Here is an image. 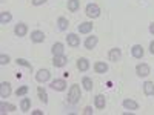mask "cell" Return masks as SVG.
<instances>
[{"mask_svg":"<svg viewBox=\"0 0 154 115\" xmlns=\"http://www.w3.org/2000/svg\"><path fill=\"white\" fill-rule=\"evenodd\" d=\"M32 115H43L42 111H32Z\"/></svg>","mask_w":154,"mask_h":115,"instance_id":"e575fe53","label":"cell"},{"mask_svg":"<svg viewBox=\"0 0 154 115\" xmlns=\"http://www.w3.org/2000/svg\"><path fill=\"white\" fill-rule=\"evenodd\" d=\"M143 92H145V95H148V97L154 95V83H152V81H145V83H143Z\"/></svg>","mask_w":154,"mask_h":115,"instance_id":"cb8c5ba5","label":"cell"},{"mask_svg":"<svg viewBox=\"0 0 154 115\" xmlns=\"http://www.w3.org/2000/svg\"><path fill=\"white\" fill-rule=\"evenodd\" d=\"M51 89H54L57 92H62L66 89V81L63 78H56L54 81H51Z\"/></svg>","mask_w":154,"mask_h":115,"instance_id":"5b68a950","label":"cell"},{"mask_svg":"<svg viewBox=\"0 0 154 115\" xmlns=\"http://www.w3.org/2000/svg\"><path fill=\"white\" fill-rule=\"evenodd\" d=\"M97 43H99V38L96 37V35H89V37H86V40H85V48L88 49V51H93L96 46H97Z\"/></svg>","mask_w":154,"mask_h":115,"instance_id":"ba28073f","label":"cell"},{"mask_svg":"<svg viewBox=\"0 0 154 115\" xmlns=\"http://www.w3.org/2000/svg\"><path fill=\"white\" fill-rule=\"evenodd\" d=\"M37 92H38V98H40V101H42L43 105H46L48 103V94H46V91L40 86V87L37 89Z\"/></svg>","mask_w":154,"mask_h":115,"instance_id":"4316f807","label":"cell"},{"mask_svg":"<svg viewBox=\"0 0 154 115\" xmlns=\"http://www.w3.org/2000/svg\"><path fill=\"white\" fill-rule=\"evenodd\" d=\"M83 114H85V115H91V114H94V111H93L91 106H86V108L83 109Z\"/></svg>","mask_w":154,"mask_h":115,"instance_id":"1f68e13d","label":"cell"},{"mask_svg":"<svg viewBox=\"0 0 154 115\" xmlns=\"http://www.w3.org/2000/svg\"><path fill=\"white\" fill-rule=\"evenodd\" d=\"M149 32H151V34L154 35V22H152V23L149 25Z\"/></svg>","mask_w":154,"mask_h":115,"instance_id":"836d02e7","label":"cell"},{"mask_svg":"<svg viewBox=\"0 0 154 115\" xmlns=\"http://www.w3.org/2000/svg\"><path fill=\"white\" fill-rule=\"evenodd\" d=\"M93 26H94V25L91 22H82L79 26H77V31H79L80 34H89L93 31Z\"/></svg>","mask_w":154,"mask_h":115,"instance_id":"8fae6325","label":"cell"},{"mask_svg":"<svg viewBox=\"0 0 154 115\" xmlns=\"http://www.w3.org/2000/svg\"><path fill=\"white\" fill-rule=\"evenodd\" d=\"M149 52H151V54L154 55V40H152V42L149 43Z\"/></svg>","mask_w":154,"mask_h":115,"instance_id":"d6a6232c","label":"cell"},{"mask_svg":"<svg viewBox=\"0 0 154 115\" xmlns=\"http://www.w3.org/2000/svg\"><path fill=\"white\" fill-rule=\"evenodd\" d=\"M49 78H51V72H49L48 69H38L37 74H35V80H37L38 83H45V81H48Z\"/></svg>","mask_w":154,"mask_h":115,"instance_id":"3957f363","label":"cell"},{"mask_svg":"<svg viewBox=\"0 0 154 115\" xmlns=\"http://www.w3.org/2000/svg\"><path fill=\"white\" fill-rule=\"evenodd\" d=\"M28 91H29V87H28L26 84H23V86H20L17 91H16V95H17V97H25V95L28 94Z\"/></svg>","mask_w":154,"mask_h":115,"instance_id":"83f0119b","label":"cell"},{"mask_svg":"<svg viewBox=\"0 0 154 115\" xmlns=\"http://www.w3.org/2000/svg\"><path fill=\"white\" fill-rule=\"evenodd\" d=\"M66 8H68L69 12H75V11H79V8H80V2L79 0H68Z\"/></svg>","mask_w":154,"mask_h":115,"instance_id":"7402d4cb","label":"cell"},{"mask_svg":"<svg viewBox=\"0 0 154 115\" xmlns=\"http://www.w3.org/2000/svg\"><path fill=\"white\" fill-rule=\"evenodd\" d=\"M122 106L126 111H137L139 109V103H137V101H134V100H131V98H125L122 101Z\"/></svg>","mask_w":154,"mask_h":115,"instance_id":"9c48e42d","label":"cell"},{"mask_svg":"<svg viewBox=\"0 0 154 115\" xmlns=\"http://www.w3.org/2000/svg\"><path fill=\"white\" fill-rule=\"evenodd\" d=\"M51 52H53V57L54 55H63V52H65V46H63V43H54L53 48H51Z\"/></svg>","mask_w":154,"mask_h":115,"instance_id":"ac0fdd59","label":"cell"},{"mask_svg":"<svg viewBox=\"0 0 154 115\" xmlns=\"http://www.w3.org/2000/svg\"><path fill=\"white\" fill-rule=\"evenodd\" d=\"M11 20H12V14L9 11H2V12H0V23H2V25H6Z\"/></svg>","mask_w":154,"mask_h":115,"instance_id":"44dd1931","label":"cell"},{"mask_svg":"<svg viewBox=\"0 0 154 115\" xmlns=\"http://www.w3.org/2000/svg\"><path fill=\"white\" fill-rule=\"evenodd\" d=\"M77 69H79L80 72H86L89 69V60L85 58V57H80L79 60H77Z\"/></svg>","mask_w":154,"mask_h":115,"instance_id":"9a60e30c","label":"cell"},{"mask_svg":"<svg viewBox=\"0 0 154 115\" xmlns=\"http://www.w3.org/2000/svg\"><path fill=\"white\" fill-rule=\"evenodd\" d=\"M149 72H151V69H149V66L146 65V63H139V65L136 66V74L139 77H148Z\"/></svg>","mask_w":154,"mask_h":115,"instance_id":"8992f818","label":"cell"},{"mask_svg":"<svg viewBox=\"0 0 154 115\" xmlns=\"http://www.w3.org/2000/svg\"><path fill=\"white\" fill-rule=\"evenodd\" d=\"M66 43H68V46H71V48H79L80 46V37L77 35V34H68L66 35Z\"/></svg>","mask_w":154,"mask_h":115,"instance_id":"52a82bcc","label":"cell"},{"mask_svg":"<svg viewBox=\"0 0 154 115\" xmlns=\"http://www.w3.org/2000/svg\"><path fill=\"white\" fill-rule=\"evenodd\" d=\"M68 63V58L65 55H54L53 57V66L54 68H63Z\"/></svg>","mask_w":154,"mask_h":115,"instance_id":"30bf717a","label":"cell"},{"mask_svg":"<svg viewBox=\"0 0 154 115\" xmlns=\"http://www.w3.org/2000/svg\"><path fill=\"white\" fill-rule=\"evenodd\" d=\"M131 54H133V57L134 58H142L143 57V54H145V51H143V48H142V45H134L133 48H131Z\"/></svg>","mask_w":154,"mask_h":115,"instance_id":"2e32d148","label":"cell"},{"mask_svg":"<svg viewBox=\"0 0 154 115\" xmlns=\"http://www.w3.org/2000/svg\"><path fill=\"white\" fill-rule=\"evenodd\" d=\"M85 12H86V16L89 19H97L100 16V8L96 3H88L86 8H85Z\"/></svg>","mask_w":154,"mask_h":115,"instance_id":"7a4b0ae2","label":"cell"},{"mask_svg":"<svg viewBox=\"0 0 154 115\" xmlns=\"http://www.w3.org/2000/svg\"><path fill=\"white\" fill-rule=\"evenodd\" d=\"M11 61V58H9V55H6V54H2L0 55V65L2 66H5V65H8V63Z\"/></svg>","mask_w":154,"mask_h":115,"instance_id":"f546056e","label":"cell"},{"mask_svg":"<svg viewBox=\"0 0 154 115\" xmlns=\"http://www.w3.org/2000/svg\"><path fill=\"white\" fill-rule=\"evenodd\" d=\"M108 58H109V61H119V60L122 58V51H120L119 48H112V49H109Z\"/></svg>","mask_w":154,"mask_h":115,"instance_id":"5bb4252c","label":"cell"},{"mask_svg":"<svg viewBox=\"0 0 154 115\" xmlns=\"http://www.w3.org/2000/svg\"><path fill=\"white\" fill-rule=\"evenodd\" d=\"M48 0H31V3H32V6H40V5H43V3H46Z\"/></svg>","mask_w":154,"mask_h":115,"instance_id":"4dcf8cb0","label":"cell"},{"mask_svg":"<svg viewBox=\"0 0 154 115\" xmlns=\"http://www.w3.org/2000/svg\"><path fill=\"white\" fill-rule=\"evenodd\" d=\"M12 92V89H11V83L9 81H2L0 83V97L2 98H8Z\"/></svg>","mask_w":154,"mask_h":115,"instance_id":"277c9868","label":"cell"},{"mask_svg":"<svg viewBox=\"0 0 154 115\" xmlns=\"http://www.w3.org/2000/svg\"><path fill=\"white\" fill-rule=\"evenodd\" d=\"M82 86H83L85 91H93L94 83H93V80L89 78V77H83V78H82Z\"/></svg>","mask_w":154,"mask_h":115,"instance_id":"484cf974","label":"cell"},{"mask_svg":"<svg viewBox=\"0 0 154 115\" xmlns=\"http://www.w3.org/2000/svg\"><path fill=\"white\" fill-rule=\"evenodd\" d=\"M29 109H31V98H22V101H20V111L22 112H29Z\"/></svg>","mask_w":154,"mask_h":115,"instance_id":"603a6c76","label":"cell"},{"mask_svg":"<svg viewBox=\"0 0 154 115\" xmlns=\"http://www.w3.org/2000/svg\"><path fill=\"white\" fill-rule=\"evenodd\" d=\"M17 108L14 105H11V103H6V101H2L0 103V112L2 114H6V112H14Z\"/></svg>","mask_w":154,"mask_h":115,"instance_id":"ffe728a7","label":"cell"},{"mask_svg":"<svg viewBox=\"0 0 154 115\" xmlns=\"http://www.w3.org/2000/svg\"><path fill=\"white\" fill-rule=\"evenodd\" d=\"M94 71L97 74H106L108 72V65L105 61H97V63H94Z\"/></svg>","mask_w":154,"mask_h":115,"instance_id":"d6986e66","label":"cell"},{"mask_svg":"<svg viewBox=\"0 0 154 115\" xmlns=\"http://www.w3.org/2000/svg\"><path fill=\"white\" fill-rule=\"evenodd\" d=\"M57 26H59L60 31H66L68 26H69L68 19H65V17H59V19H57Z\"/></svg>","mask_w":154,"mask_h":115,"instance_id":"d4e9b609","label":"cell"},{"mask_svg":"<svg viewBox=\"0 0 154 115\" xmlns=\"http://www.w3.org/2000/svg\"><path fill=\"white\" fill-rule=\"evenodd\" d=\"M31 42L32 43H43L45 42V34L43 31H32L31 32Z\"/></svg>","mask_w":154,"mask_h":115,"instance_id":"4fadbf2b","label":"cell"},{"mask_svg":"<svg viewBox=\"0 0 154 115\" xmlns=\"http://www.w3.org/2000/svg\"><path fill=\"white\" fill-rule=\"evenodd\" d=\"M94 106H96L97 109H105V106H106V100H105V97L102 95V94H99V95L94 97Z\"/></svg>","mask_w":154,"mask_h":115,"instance_id":"e0dca14e","label":"cell"},{"mask_svg":"<svg viewBox=\"0 0 154 115\" xmlns=\"http://www.w3.org/2000/svg\"><path fill=\"white\" fill-rule=\"evenodd\" d=\"M14 34L17 37H25L28 34V26L25 23H17L16 26H14Z\"/></svg>","mask_w":154,"mask_h":115,"instance_id":"7c38bea8","label":"cell"},{"mask_svg":"<svg viewBox=\"0 0 154 115\" xmlns=\"http://www.w3.org/2000/svg\"><path fill=\"white\" fill-rule=\"evenodd\" d=\"M16 63H17L19 66H25V68H28L29 71H32V65H31V63H29L28 60H25V58H17V60H16Z\"/></svg>","mask_w":154,"mask_h":115,"instance_id":"f1b7e54d","label":"cell"},{"mask_svg":"<svg viewBox=\"0 0 154 115\" xmlns=\"http://www.w3.org/2000/svg\"><path fill=\"white\" fill-rule=\"evenodd\" d=\"M80 98H82L80 86H79V84H72V86L69 87V91H68V97H66L68 103H69V105H77V103L80 101Z\"/></svg>","mask_w":154,"mask_h":115,"instance_id":"6da1fadb","label":"cell"}]
</instances>
